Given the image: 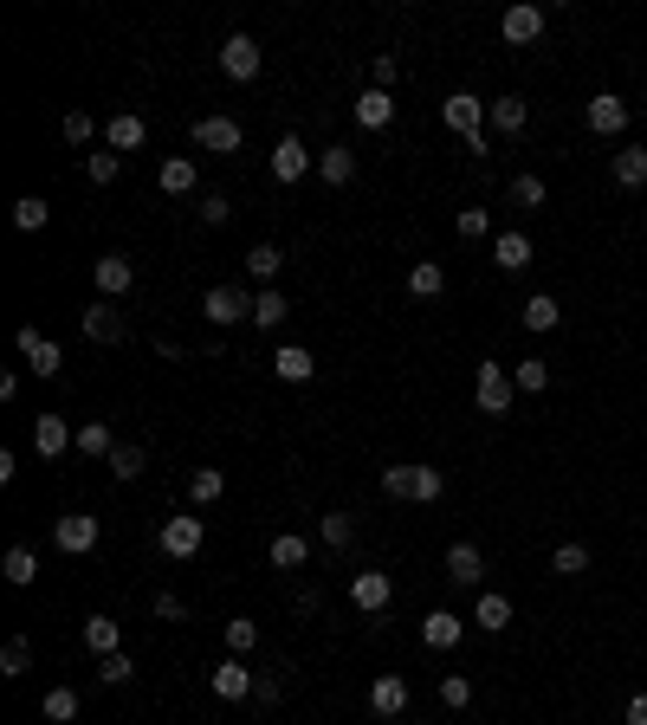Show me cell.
Segmentation results:
<instances>
[{
  "label": "cell",
  "instance_id": "cell-1",
  "mask_svg": "<svg viewBox=\"0 0 647 725\" xmlns=\"http://www.w3.org/2000/svg\"><path fill=\"white\" fill-rule=\"evenodd\" d=\"M440 123H447V130L460 136L473 156H486V149H492V136H486V104H479L473 91H453V98L440 104Z\"/></svg>",
  "mask_w": 647,
  "mask_h": 725
},
{
  "label": "cell",
  "instance_id": "cell-2",
  "mask_svg": "<svg viewBox=\"0 0 647 725\" xmlns=\"http://www.w3.org/2000/svg\"><path fill=\"white\" fill-rule=\"evenodd\" d=\"M259 65H266V52H259L253 33H227V39H220V72H227L233 85H253Z\"/></svg>",
  "mask_w": 647,
  "mask_h": 725
},
{
  "label": "cell",
  "instance_id": "cell-3",
  "mask_svg": "<svg viewBox=\"0 0 647 725\" xmlns=\"http://www.w3.org/2000/svg\"><path fill=\"white\" fill-rule=\"evenodd\" d=\"M512 389L518 382L505 376V363H479V376H473V402H479V415H505V408H512Z\"/></svg>",
  "mask_w": 647,
  "mask_h": 725
},
{
  "label": "cell",
  "instance_id": "cell-4",
  "mask_svg": "<svg viewBox=\"0 0 647 725\" xmlns=\"http://www.w3.org/2000/svg\"><path fill=\"white\" fill-rule=\"evenodd\" d=\"M208 544V525H201L195 512H182V518H162V557H175V564H188V557Z\"/></svg>",
  "mask_w": 647,
  "mask_h": 725
},
{
  "label": "cell",
  "instance_id": "cell-5",
  "mask_svg": "<svg viewBox=\"0 0 647 725\" xmlns=\"http://www.w3.org/2000/svg\"><path fill=\"white\" fill-rule=\"evenodd\" d=\"M318 169V156H311L305 143H298V136H279V143H272V182H305V175Z\"/></svg>",
  "mask_w": 647,
  "mask_h": 725
},
{
  "label": "cell",
  "instance_id": "cell-6",
  "mask_svg": "<svg viewBox=\"0 0 647 725\" xmlns=\"http://www.w3.org/2000/svg\"><path fill=\"white\" fill-rule=\"evenodd\" d=\"M201 318H208V324H220V331H227V324L253 318V298H246L240 285H214V292L201 298Z\"/></svg>",
  "mask_w": 647,
  "mask_h": 725
},
{
  "label": "cell",
  "instance_id": "cell-7",
  "mask_svg": "<svg viewBox=\"0 0 647 725\" xmlns=\"http://www.w3.org/2000/svg\"><path fill=\"white\" fill-rule=\"evenodd\" d=\"M52 538H59V551H72V557H85V551H98V538H104V525L91 512H65L59 525H52Z\"/></svg>",
  "mask_w": 647,
  "mask_h": 725
},
{
  "label": "cell",
  "instance_id": "cell-8",
  "mask_svg": "<svg viewBox=\"0 0 647 725\" xmlns=\"http://www.w3.org/2000/svg\"><path fill=\"white\" fill-rule=\"evenodd\" d=\"M91 285H98L104 298H123L136 285V259L130 253H104V259H91Z\"/></svg>",
  "mask_w": 647,
  "mask_h": 725
},
{
  "label": "cell",
  "instance_id": "cell-9",
  "mask_svg": "<svg viewBox=\"0 0 647 725\" xmlns=\"http://www.w3.org/2000/svg\"><path fill=\"white\" fill-rule=\"evenodd\" d=\"M65 447H78V428H72L65 415H39V421H33V454H39V460H59Z\"/></svg>",
  "mask_w": 647,
  "mask_h": 725
},
{
  "label": "cell",
  "instance_id": "cell-10",
  "mask_svg": "<svg viewBox=\"0 0 647 725\" xmlns=\"http://www.w3.org/2000/svg\"><path fill=\"white\" fill-rule=\"evenodd\" d=\"M583 123H589L596 136H622V130H628V104L615 98V91H596V98L583 104Z\"/></svg>",
  "mask_w": 647,
  "mask_h": 725
},
{
  "label": "cell",
  "instance_id": "cell-11",
  "mask_svg": "<svg viewBox=\"0 0 647 725\" xmlns=\"http://www.w3.org/2000/svg\"><path fill=\"white\" fill-rule=\"evenodd\" d=\"M246 136L233 117H195V149H208V156H233Z\"/></svg>",
  "mask_w": 647,
  "mask_h": 725
},
{
  "label": "cell",
  "instance_id": "cell-12",
  "mask_svg": "<svg viewBox=\"0 0 647 725\" xmlns=\"http://www.w3.org/2000/svg\"><path fill=\"white\" fill-rule=\"evenodd\" d=\"M499 33H505V46H531V39L544 33V7H531V0H518V7H505Z\"/></svg>",
  "mask_w": 647,
  "mask_h": 725
},
{
  "label": "cell",
  "instance_id": "cell-13",
  "mask_svg": "<svg viewBox=\"0 0 647 725\" xmlns=\"http://www.w3.org/2000/svg\"><path fill=\"white\" fill-rule=\"evenodd\" d=\"M389 596H395V583L382 577V570H356L350 577V603L363 609V615H376V609H389Z\"/></svg>",
  "mask_w": 647,
  "mask_h": 725
},
{
  "label": "cell",
  "instance_id": "cell-14",
  "mask_svg": "<svg viewBox=\"0 0 647 725\" xmlns=\"http://www.w3.org/2000/svg\"><path fill=\"white\" fill-rule=\"evenodd\" d=\"M20 357H26V369H33V376H59V369H65L59 344H52V337H39L33 324H26V331H20Z\"/></svg>",
  "mask_w": 647,
  "mask_h": 725
},
{
  "label": "cell",
  "instance_id": "cell-15",
  "mask_svg": "<svg viewBox=\"0 0 647 725\" xmlns=\"http://www.w3.org/2000/svg\"><path fill=\"white\" fill-rule=\"evenodd\" d=\"M447 577L460 583V590H479V577H486V557H479V544H447Z\"/></svg>",
  "mask_w": 647,
  "mask_h": 725
},
{
  "label": "cell",
  "instance_id": "cell-16",
  "mask_svg": "<svg viewBox=\"0 0 647 725\" xmlns=\"http://www.w3.org/2000/svg\"><path fill=\"white\" fill-rule=\"evenodd\" d=\"M208 687L220 693V700H246V693L259 687V674H246V661H240V654H233V661H220L214 674H208Z\"/></svg>",
  "mask_w": 647,
  "mask_h": 725
},
{
  "label": "cell",
  "instance_id": "cell-17",
  "mask_svg": "<svg viewBox=\"0 0 647 725\" xmlns=\"http://www.w3.org/2000/svg\"><path fill=\"white\" fill-rule=\"evenodd\" d=\"M421 641H428V648H460V641H466V622L453 609H428V615H421Z\"/></svg>",
  "mask_w": 647,
  "mask_h": 725
},
{
  "label": "cell",
  "instance_id": "cell-18",
  "mask_svg": "<svg viewBox=\"0 0 647 725\" xmlns=\"http://www.w3.org/2000/svg\"><path fill=\"white\" fill-rule=\"evenodd\" d=\"M78 324H85V337H91V344H123V337H130V331H123V318H117V305H110V298H98V305H91V311H85Z\"/></svg>",
  "mask_w": 647,
  "mask_h": 725
},
{
  "label": "cell",
  "instance_id": "cell-19",
  "mask_svg": "<svg viewBox=\"0 0 647 725\" xmlns=\"http://www.w3.org/2000/svg\"><path fill=\"white\" fill-rule=\"evenodd\" d=\"M486 123H492V130H499V136H518V130H525V123H531V104L505 91V98H492V104H486Z\"/></svg>",
  "mask_w": 647,
  "mask_h": 725
},
{
  "label": "cell",
  "instance_id": "cell-20",
  "mask_svg": "<svg viewBox=\"0 0 647 725\" xmlns=\"http://www.w3.org/2000/svg\"><path fill=\"white\" fill-rule=\"evenodd\" d=\"M369 706H376L382 719L408 713V680H402V674H376V687H369Z\"/></svg>",
  "mask_w": 647,
  "mask_h": 725
},
{
  "label": "cell",
  "instance_id": "cell-21",
  "mask_svg": "<svg viewBox=\"0 0 647 725\" xmlns=\"http://www.w3.org/2000/svg\"><path fill=\"white\" fill-rule=\"evenodd\" d=\"M318 175H324L330 188H350V182H356V156H350V143L318 149Z\"/></svg>",
  "mask_w": 647,
  "mask_h": 725
},
{
  "label": "cell",
  "instance_id": "cell-22",
  "mask_svg": "<svg viewBox=\"0 0 647 725\" xmlns=\"http://www.w3.org/2000/svg\"><path fill=\"white\" fill-rule=\"evenodd\" d=\"M285 318H292V298H285L279 285H266V292H253V324H259V331H279Z\"/></svg>",
  "mask_w": 647,
  "mask_h": 725
},
{
  "label": "cell",
  "instance_id": "cell-23",
  "mask_svg": "<svg viewBox=\"0 0 647 725\" xmlns=\"http://www.w3.org/2000/svg\"><path fill=\"white\" fill-rule=\"evenodd\" d=\"M356 123H363V130H389V123H395V98L369 85L363 98H356Z\"/></svg>",
  "mask_w": 647,
  "mask_h": 725
},
{
  "label": "cell",
  "instance_id": "cell-24",
  "mask_svg": "<svg viewBox=\"0 0 647 725\" xmlns=\"http://www.w3.org/2000/svg\"><path fill=\"white\" fill-rule=\"evenodd\" d=\"M104 136H110V149H117V156H123V149H143V136H149V123H143V117H136V111H117V117H110V123H104Z\"/></svg>",
  "mask_w": 647,
  "mask_h": 725
},
{
  "label": "cell",
  "instance_id": "cell-25",
  "mask_svg": "<svg viewBox=\"0 0 647 725\" xmlns=\"http://www.w3.org/2000/svg\"><path fill=\"white\" fill-rule=\"evenodd\" d=\"M615 188H647V149L641 143L615 149Z\"/></svg>",
  "mask_w": 647,
  "mask_h": 725
},
{
  "label": "cell",
  "instance_id": "cell-26",
  "mask_svg": "<svg viewBox=\"0 0 647 725\" xmlns=\"http://www.w3.org/2000/svg\"><path fill=\"white\" fill-rule=\"evenodd\" d=\"M272 369H279V382H311L318 376V357H311L305 344H285L279 357H272Z\"/></svg>",
  "mask_w": 647,
  "mask_h": 725
},
{
  "label": "cell",
  "instance_id": "cell-27",
  "mask_svg": "<svg viewBox=\"0 0 647 725\" xmlns=\"http://www.w3.org/2000/svg\"><path fill=\"white\" fill-rule=\"evenodd\" d=\"M0 577H7L13 590H33V583H39V557L26 551V544H13V551L0 557Z\"/></svg>",
  "mask_w": 647,
  "mask_h": 725
},
{
  "label": "cell",
  "instance_id": "cell-28",
  "mask_svg": "<svg viewBox=\"0 0 647 725\" xmlns=\"http://www.w3.org/2000/svg\"><path fill=\"white\" fill-rule=\"evenodd\" d=\"M408 292L415 298H440L447 292V266H440V259H415V266H408Z\"/></svg>",
  "mask_w": 647,
  "mask_h": 725
},
{
  "label": "cell",
  "instance_id": "cell-29",
  "mask_svg": "<svg viewBox=\"0 0 647 725\" xmlns=\"http://www.w3.org/2000/svg\"><path fill=\"white\" fill-rule=\"evenodd\" d=\"M492 259H499V272H525V266H531V240L512 227V234L492 240Z\"/></svg>",
  "mask_w": 647,
  "mask_h": 725
},
{
  "label": "cell",
  "instance_id": "cell-30",
  "mask_svg": "<svg viewBox=\"0 0 647 725\" xmlns=\"http://www.w3.org/2000/svg\"><path fill=\"white\" fill-rule=\"evenodd\" d=\"M473 622H479V628H492V635H505V628H512V603H505L499 590H486V596L473 603Z\"/></svg>",
  "mask_w": 647,
  "mask_h": 725
},
{
  "label": "cell",
  "instance_id": "cell-31",
  "mask_svg": "<svg viewBox=\"0 0 647 725\" xmlns=\"http://www.w3.org/2000/svg\"><path fill=\"white\" fill-rule=\"evenodd\" d=\"M156 182H162V195H195V156H169Z\"/></svg>",
  "mask_w": 647,
  "mask_h": 725
},
{
  "label": "cell",
  "instance_id": "cell-32",
  "mask_svg": "<svg viewBox=\"0 0 647 725\" xmlns=\"http://www.w3.org/2000/svg\"><path fill=\"white\" fill-rule=\"evenodd\" d=\"M85 648L98 654V661H104V654H123V635H117L110 615H91V622H85Z\"/></svg>",
  "mask_w": 647,
  "mask_h": 725
},
{
  "label": "cell",
  "instance_id": "cell-33",
  "mask_svg": "<svg viewBox=\"0 0 647 725\" xmlns=\"http://www.w3.org/2000/svg\"><path fill=\"white\" fill-rule=\"evenodd\" d=\"M220 492H227V473H220V467H195V473H188V499H195V512H201V505H214Z\"/></svg>",
  "mask_w": 647,
  "mask_h": 725
},
{
  "label": "cell",
  "instance_id": "cell-34",
  "mask_svg": "<svg viewBox=\"0 0 647 725\" xmlns=\"http://www.w3.org/2000/svg\"><path fill=\"white\" fill-rule=\"evenodd\" d=\"M272 564H279V570H305L311 564V544L298 538V531H279V538H272Z\"/></svg>",
  "mask_w": 647,
  "mask_h": 725
},
{
  "label": "cell",
  "instance_id": "cell-35",
  "mask_svg": "<svg viewBox=\"0 0 647 725\" xmlns=\"http://www.w3.org/2000/svg\"><path fill=\"white\" fill-rule=\"evenodd\" d=\"M440 492H447V473H440V467H408V499L434 505Z\"/></svg>",
  "mask_w": 647,
  "mask_h": 725
},
{
  "label": "cell",
  "instance_id": "cell-36",
  "mask_svg": "<svg viewBox=\"0 0 647 725\" xmlns=\"http://www.w3.org/2000/svg\"><path fill=\"white\" fill-rule=\"evenodd\" d=\"M279 266H285V253H279V246H272V240H259L253 253H246V272H253L259 285H272V279H279Z\"/></svg>",
  "mask_w": 647,
  "mask_h": 725
},
{
  "label": "cell",
  "instance_id": "cell-37",
  "mask_svg": "<svg viewBox=\"0 0 647 725\" xmlns=\"http://www.w3.org/2000/svg\"><path fill=\"white\" fill-rule=\"evenodd\" d=\"M557 318H563V311H557V298H550V292H531L525 298V331H557Z\"/></svg>",
  "mask_w": 647,
  "mask_h": 725
},
{
  "label": "cell",
  "instance_id": "cell-38",
  "mask_svg": "<svg viewBox=\"0 0 647 725\" xmlns=\"http://www.w3.org/2000/svg\"><path fill=\"white\" fill-rule=\"evenodd\" d=\"M78 454H85V460H110V454H117V441H110L104 421H85V428H78Z\"/></svg>",
  "mask_w": 647,
  "mask_h": 725
},
{
  "label": "cell",
  "instance_id": "cell-39",
  "mask_svg": "<svg viewBox=\"0 0 647 725\" xmlns=\"http://www.w3.org/2000/svg\"><path fill=\"white\" fill-rule=\"evenodd\" d=\"M39 713H46V725H72L78 719V693L72 687H52L46 700H39Z\"/></svg>",
  "mask_w": 647,
  "mask_h": 725
},
{
  "label": "cell",
  "instance_id": "cell-40",
  "mask_svg": "<svg viewBox=\"0 0 647 725\" xmlns=\"http://www.w3.org/2000/svg\"><path fill=\"white\" fill-rule=\"evenodd\" d=\"M46 221H52V208L39 195H20V201H13V227H20V234H39Z\"/></svg>",
  "mask_w": 647,
  "mask_h": 725
},
{
  "label": "cell",
  "instance_id": "cell-41",
  "mask_svg": "<svg viewBox=\"0 0 647 725\" xmlns=\"http://www.w3.org/2000/svg\"><path fill=\"white\" fill-rule=\"evenodd\" d=\"M318 538L330 544V551H350V538H356L350 512H324V518H318Z\"/></svg>",
  "mask_w": 647,
  "mask_h": 725
},
{
  "label": "cell",
  "instance_id": "cell-42",
  "mask_svg": "<svg viewBox=\"0 0 647 725\" xmlns=\"http://www.w3.org/2000/svg\"><path fill=\"white\" fill-rule=\"evenodd\" d=\"M550 570H557V577H583L589 570V544H557V551H550Z\"/></svg>",
  "mask_w": 647,
  "mask_h": 725
},
{
  "label": "cell",
  "instance_id": "cell-43",
  "mask_svg": "<svg viewBox=\"0 0 647 725\" xmlns=\"http://www.w3.org/2000/svg\"><path fill=\"white\" fill-rule=\"evenodd\" d=\"M440 706H447V713H466V706H473V680L466 674H440Z\"/></svg>",
  "mask_w": 647,
  "mask_h": 725
},
{
  "label": "cell",
  "instance_id": "cell-44",
  "mask_svg": "<svg viewBox=\"0 0 647 725\" xmlns=\"http://www.w3.org/2000/svg\"><path fill=\"white\" fill-rule=\"evenodd\" d=\"M512 382H518V389H525V395H538V389H550V363H544V357H518Z\"/></svg>",
  "mask_w": 647,
  "mask_h": 725
},
{
  "label": "cell",
  "instance_id": "cell-45",
  "mask_svg": "<svg viewBox=\"0 0 647 725\" xmlns=\"http://www.w3.org/2000/svg\"><path fill=\"white\" fill-rule=\"evenodd\" d=\"M104 467H110V473H117V480H136V473H143V467H149V454H143V447H130V441H117V454H110V460H104Z\"/></svg>",
  "mask_w": 647,
  "mask_h": 725
},
{
  "label": "cell",
  "instance_id": "cell-46",
  "mask_svg": "<svg viewBox=\"0 0 647 725\" xmlns=\"http://www.w3.org/2000/svg\"><path fill=\"white\" fill-rule=\"evenodd\" d=\"M544 201H550L544 175H512V208H544Z\"/></svg>",
  "mask_w": 647,
  "mask_h": 725
},
{
  "label": "cell",
  "instance_id": "cell-47",
  "mask_svg": "<svg viewBox=\"0 0 647 725\" xmlns=\"http://www.w3.org/2000/svg\"><path fill=\"white\" fill-rule=\"evenodd\" d=\"M98 680H104V687H130V680H136V661H130V654H104V661H98Z\"/></svg>",
  "mask_w": 647,
  "mask_h": 725
},
{
  "label": "cell",
  "instance_id": "cell-48",
  "mask_svg": "<svg viewBox=\"0 0 647 725\" xmlns=\"http://www.w3.org/2000/svg\"><path fill=\"white\" fill-rule=\"evenodd\" d=\"M26 667H33V648H26V641H20V635H13V641H7V648H0V674H7V680H20V674H26Z\"/></svg>",
  "mask_w": 647,
  "mask_h": 725
},
{
  "label": "cell",
  "instance_id": "cell-49",
  "mask_svg": "<svg viewBox=\"0 0 647 725\" xmlns=\"http://www.w3.org/2000/svg\"><path fill=\"white\" fill-rule=\"evenodd\" d=\"M227 648H233V654H253V648H259V622H253V615L227 622Z\"/></svg>",
  "mask_w": 647,
  "mask_h": 725
},
{
  "label": "cell",
  "instance_id": "cell-50",
  "mask_svg": "<svg viewBox=\"0 0 647 725\" xmlns=\"http://www.w3.org/2000/svg\"><path fill=\"white\" fill-rule=\"evenodd\" d=\"M453 227H460V240H486V234H492L486 208H460V214H453Z\"/></svg>",
  "mask_w": 647,
  "mask_h": 725
},
{
  "label": "cell",
  "instance_id": "cell-51",
  "mask_svg": "<svg viewBox=\"0 0 647 725\" xmlns=\"http://www.w3.org/2000/svg\"><path fill=\"white\" fill-rule=\"evenodd\" d=\"M117 169H123V156H85L91 188H110V182H117Z\"/></svg>",
  "mask_w": 647,
  "mask_h": 725
},
{
  "label": "cell",
  "instance_id": "cell-52",
  "mask_svg": "<svg viewBox=\"0 0 647 725\" xmlns=\"http://www.w3.org/2000/svg\"><path fill=\"white\" fill-rule=\"evenodd\" d=\"M195 214H201L208 227H227V221H233V201H227V195H201V208H195Z\"/></svg>",
  "mask_w": 647,
  "mask_h": 725
},
{
  "label": "cell",
  "instance_id": "cell-53",
  "mask_svg": "<svg viewBox=\"0 0 647 725\" xmlns=\"http://www.w3.org/2000/svg\"><path fill=\"white\" fill-rule=\"evenodd\" d=\"M369 78H376V91H389L395 78H402V59H389V52H376V59H369Z\"/></svg>",
  "mask_w": 647,
  "mask_h": 725
},
{
  "label": "cell",
  "instance_id": "cell-54",
  "mask_svg": "<svg viewBox=\"0 0 647 725\" xmlns=\"http://www.w3.org/2000/svg\"><path fill=\"white\" fill-rule=\"evenodd\" d=\"M149 609H156L162 622H182V615H188V603H182L175 590H156V603H149Z\"/></svg>",
  "mask_w": 647,
  "mask_h": 725
},
{
  "label": "cell",
  "instance_id": "cell-55",
  "mask_svg": "<svg viewBox=\"0 0 647 725\" xmlns=\"http://www.w3.org/2000/svg\"><path fill=\"white\" fill-rule=\"evenodd\" d=\"M65 143H91V111H72V117H65Z\"/></svg>",
  "mask_w": 647,
  "mask_h": 725
},
{
  "label": "cell",
  "instance_id": "cell-56",
  "mask_svg": "<svg viewBox=\"0 0 647 725\" xmlns=\"http://www.w3.org/2000/svg\"><path fill=\"white\" fill-rule=\"evenodd\" d=\"M382 492H389V499H408V467H382Z\"/></svg>",
  "mask_w": 647,
  "mask_h": 725
},
{
  "label": "cell",
  "instance_id": "cell-57",
  "mask_svg": "<svg viewBox=\"0 0 647 725\" xmlns=\"http://www.w3.org/2000/svg\"><path fill=\"white\" fill-rule=\"evenodd\" d=\"M628 725H647V693H635V700H628Z\"/></svg>",
  "mask_w": 647,
  "mask_h": 725
}]
</instances>
